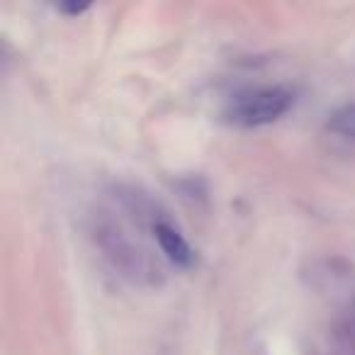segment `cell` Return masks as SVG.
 Instances as JSON below:
<instances>
[{"instance_id":"6da1fadb","label":"cell","mask_w":355,"mask_h":355,"mask_svg":"<svg viewBox=\"0 0 355 355\" xmlns=\"http://www.w3.org/2000/svg\"><path fill=\"white\" fill-rule=\"evenodd\" d=\"M95 241L105 251V256L110 258V263L122 270V275L148 282V280H156V275L161 272L158 263L151 261L146 248L139 246L119 224L100 222L95 227Z\"/></svg>"},{"instance_id":"7a4b0ae2","label":"cell","mask_w":355,"mask_h":355,"mask_svg":"<svg viewBox=\"0 0 355 355\" xmlns=\"http://www.w3.org/2000/svg\"><path fill=\"white\" fill-rule=\"evenodd\" d=\"M295 103V93L282 85L258 88L253 93L236 95L227 110V117L241 127H263L280 119Z\"/></svg>"},{"instance_id":"3957f363","label":"cell","mask_w":355,"mask_h":355,"mask_svg":"<svg viewBox=\"0 0 355 355\" xmlns=\"http://www.w3.org/2000/svg\"><path fill=\"white\" fill-rule=\"evenodd\" d=\"M153 236H156L161 251L166 253L168 261H173L180 268H190L195 261V253L190 248V243L185 241V236L178 232L175 227H171L168 222H156L153 224Z\"/></svg>"},{"instance_id":"277c9868","label":"cell","mask_w":355,"mask_h":355,"mask_svg":"<svg viewBox=\"0 0 355 355\" xmlns=\"http://www.w3.org/2000/svg\"><path fill=\"white\" fill-rule=\"evenodd\" d=\"M326 127L334 134H338V137L355 141V103H348L336 110L329 117V122H326Z\"/></svg>"},{"instance_id":"5b68a950","label":"cell","mask_w":355,"mask_h":355,"mask_svg":"<svg viewBox=\"0 0 355 355\" xmlns=\"http://www.w3.org/2000/svg\"><path fill=\"white\" fill-rule=\"evenodd\" d=\"M88 8H90L88 3H59V12H64V15H71V17L83 15Z\"/></svg>"}]
</instances>
